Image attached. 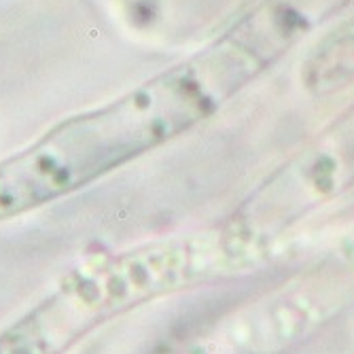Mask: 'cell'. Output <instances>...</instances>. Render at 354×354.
Here are the masks:
<instances>
[{"label":"cell","instance_id":"cell-1","mask_svg":"<svg viewBox=\"0 0 354 354\" xmlns=\"http://www.w3.org/2000/svg\"><path fill=\"white\" fill-rule=\"evenodd\" d=\"M191 68L170 70L119 98L64 117L0 161V223L83 191L178 136L204 110Z\"/></svg>","mask_w":354,"mask_h":354},{"label":"cell","instance_id":"cell-2","mask_svg":"<svg viewBox=\"0 0 354 354\" xmlns=\"http://www.w3.org/2000/svg\"><path fill=\"white\" fill-rule=\"evenodd\" d=\"M208 255L191 238L91 255L0 331V354H68L104 322L204 276Z\"/></svg>","mask_w":354,"mask_h":354}]
</instances>
